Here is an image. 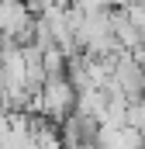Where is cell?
I'll use <instances>...</instances> for the list:
<instances>
[{
    "instance_id": "6da1fadb",
    "label": "cell",
    "mask_w": 145,
    "mask_h": 149,
    "mask_svg": "<svg viewBox=\"0 0 145 149\" xmlns=\"http://www.w3.org/2000/svg\"><path fill=\"white\" fill-rule=\"evenodd\" d=\"M110 80L117 83V90H121L124 97H131V101L145 97V63L135 59L131 52H121V56L114 59V76H110Z\"/></svg>"
}]
</instances>
